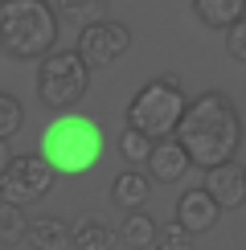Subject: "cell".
<instances>
[{
  "instance_id": "1",
  "label": "cell",
  "mask_w": 246,
  "mask_h": 250,
  "mask_svg": "<svg viewBox=\"0 0 246 250\" xmlns=\"http://www.w3.org/2000/svg\"><path fill=\"white\" fill-rule=\"evenodd\" d=\"M172 140L184 148L189 164H197V168H213L222 160H234V152L242 144L238 107L222 90H205L193 103H184L177 127H172Z\"/></svg>"
},
{
  "instance_id": "2",
  "label": "cell",
  "mask_w": 246,
  "mask_h": 250,
  "mask_svg": "<svg viewBox=\"0 0 246 250\" xmlns=\"http://www.w3.org/2000/svg\"><path fill=\"white\" fill-rule=\"evenodd\" d=\"M41 160L49 164L58 176H78L90 172L102 156V127L90 115H58L41 131Z\"/></svg>"
},
{
  "instance_id": "3",
  "label": "cell",
  "mask_w": 246,
  "mask_h": 250,
  "mask_svg": "<svg viewBox=\"0 0 246 250\" xmlns=\"http://www.w3.org/2000/svg\"><path fill=\"white\" fill-rule=\"evenodd\" d=\"M58 45V13L45 0H0V49L33 62Z\"/></svg>"
},
{
  "instance_id": "4",
  "label": "cell",
  "mask_w": 246,
  "mask_h": 250,
  "mask_svg": "<svg viewBox=\"0 0 246 250\" xmlns=\"http://www.w3.org/2000/svg\"><path fill=\"white\" fill-rule=\"evenodd\" d=\"M37 99L54 111H70L90 90V66L78 58V49H49L37 58Z\"/></svg>"
},
{
  "instance_id": "5",
  "label": "cell",
  "mask_w": 246,
  "mask_h": 250,
  "mask_svg": "<svg viewBox=\"0 0 246 250\" xmlns=\"http://www.w3.org/2000/svg\"><path fill=\"white\" fill-rule=\"evenodd\" d=\"M181 111H184L181 82H172V78L144 82V86L136 90V99L127 103V127L144 131L148 140H164V135H172Z\"/></svg>"
},
{
  "instance_id": "6",
  "label": "cell",
  "mask_w": 246,
  "mask_h": 250,
  "mask_svg": "<svg viewBox=\"0 0 246 250\" xmlns=\"http://www.w3.org/2000/svg\"><path fill=\"white\" fill-rule=\"evenodd\" d=\"M54 168L41 156H8V164L0 168V201L8 205H33L54 189Z\"/></svg>"
},
{
  "instance_id": "7",
  "label": "cell",
  "mask_w": 246,
  "mask_h": 250,
  "mask_svg": "<svg viewBox=\"0 0 246 250\" xmlns=\"http://www.w3.org/2000/svg\"><path fill=\"white\" fill-rule=\"evenodd\" d=\"M78 58L86 62L90 70H102V66H115V62L131 49V29L123 21H90V25H78Z\"/></svg>"
},
{
  "instance_id": "8",
  "label": "cell",
  "mask_w": 246,
  "mask_h": 250,
  "mask_svg": "<svg viewBox=\"0 0 246 250\" xmlns=\"http://www.w3.org/2000/svg\"><path fill=\"white\" fill-rule=\"evenodd\" d=\"M201 189L218 201V209H238V205L246 201V172H242V164L222 160V164H213V168H205Z\"/></svg>"
},
{
  "instance_id": "9",
  "label": "cell",
  "mask_w": 246,
  "mask_h": 250,
  "mask_svg": "<svg viewBox=\"0 0 246 250\" xmlns=\"http://www.w3.org/2000/svg\"><path fill=\"white\" fill-rule=\"evenodd\" d=\"M218 217H222V209H218V201H213L209 193L201 189H184L181 193V201H177V226H184L189 234H205V230H213L218 226Z\"/></svg>"
},
{
  "instance_id": "10",
  "label": "cell",
  "mask_w": 246,
  "mask_h": 250,
  "mask_svg": "<svg viewBox=\"0 0 246 250\" xmlns=\"http://www.w3.org/2000/svg\"><path fill=\"white\" fill-rule=\"evenodd\" d=\"M148 176L152 181H184V172L193 168L189 156H184V148L172 135H164V140H152V152H148Z\"/></svg>"
},
{
  "instance_id": "11",
  "label": "cell",
  "mask_w": 246,
  "mask_h": 250,
  "mask_svg": "<svg viewBox=\"0 0 246 250\" xmlns=\"http://www.w3.org/2000/svg\"><path fill=\"white\" fill-rule=\"evenodd\" d=\"M148 197H152V176L140 172L136 164H131L127 172H119L115 185H111V201H115L119 209H144Z\"/></svg>"
},
{
  "instance_id": "12",
  "label": "cell",
  "mask_w": 246,
  "mask_h": 250,
  "mask_svg": "<svg viewBox=\"0 0 246 250\" xmlns=\"http://www.w3.org/2000/svg\"><path fill=\"white\" fill-rule=\"evenodd\" d=\"M25 238L33 250H70V226L62 217H33L25 226Z\"/></svg>"
},
{
  "instance_id": "13",
  "label": "cell",
  "mask_w": 246,
  "mask_h": 250,
  "mask_svg": "<svg viewBox=\"0 0 246 250\" xmlns=\"http://www.w3.org/2000/svg\"><path fill=\"white\" fill-rule=\"evenodd\" d=\"M193 13L201 25L209 29H226L238 17H246V0H193Z\"/></svg>"
},
{
  "instance_id": "14",
  "label": "cell",
  "mask_w": 246,
  "mask_h": 250,
  "mask_svg": "<svg viewBox=\"0 0 246 250\" xmlns=\"http://www.w3.org/2000/svg\"><path fill=\"white\" fill-rule=\"evenodd\" d=\"M119 242L127 250H152L156 246V222H152L144 209H127V222L119 230Z\"/></svg>"
},
{
  "instance_id": "15",
  "label": "cell",
  "mask_w": 246,
  "mask_h": 250,
  "mask_svg": "<svg viewBox=\"0 0 246 250\" xmlns=\"http://www.w3.org/2000/svg\"><path fill=\"white\" fill-rule=\"evenodd\" d=\"M25 226H29L25 205H8V201H0V246H17L20 238H25Z\"/></svg>"
},
{
  "instance_id": "16",
  "label": "cell",
  "mask_w": 246,
  "mask_h": 250,
  "mask_svg": "<svg viewBox=\"0 0 246 250\" xmlns=\"http://www.w3.org/2000/svg\"><path fill=\"white\" fill-rule=\"evenodd\" d=\"M58 17L74 21V25H90V21L107 17V0H58Z\"/></svg>"
},
{
  "instance_id": "17",
  "label": "cell",
  "mask_w": 246,
  "mask_h": 250,
  "mask_svg": "<svg viewBox=\"0 0 246 250\" xmlns=\"http://www.w3.org/2000/svg\"><path fill=\"white\" fill-rule=\"evenodd\" d=\"M70 246L74 250H111L115 246V238H111L107 226H99V222H82L74 234H70Z\"/></svg>"
},
{
  "instance_id": "18",
  "label": "cell",
  "mask_w": 246,
  "mask_h": 250,
  "mask_svg": "<svg viewBox=\"0 0 246 250\" xmlns=\"http://www.w3.org/2000/svg\"><path fill=\"white\" fill-rule=\"evenodd\" d=\"M148 152H152V140L144 131H136V127H123V135H119V156L127 164H144L148 160Z\"/></svg>"
},
{
  "instance_id": "19",
  "label": "cell",
  "mask_w": 246,
  "mask_h": 250,
  "mask_svg": "<svg viewBox=\"0 0 246 250\" xmlns=\"http://www.w3.org/2000/svg\"><path fill=\"white\" fill-rule=\"evenodd\" d=\"M25 127V107L13 95H0V140H13Z\"/></svg>"
},
{
  "instance_id": "20",
  "label": "cell",
  "mask_w": 246,
  "mask_h": 250,
  "mask_svg": "<svg viewBox=\"0 0 246 250\" xmlns=\"http://www.w3.org/2000/svg\"><path fill=\"white\" fill-rule=\"evenodd\" d=\"M156 242H160L164 250H193V234L184 230V226L172 222L168 230H156Z\"/></svg>"
},
{
  "instance_id": "21",
  "label": "cell",
  "mask_w": 246,
  "mask_h": 250,
  "mask_svg": "<svg viewBox=\"0 0 246 250\" xmlns=\"http://www.w3.org/2000/svg\"><path fill=\"white\" fill-rule=\"evenodd\" d=\"M226 49L234 62H246V21L238 17L234 25H226Z\"/></svg>"
},
{
  "instance_id": "22",
  "label": "cell",
  "mask_w": 246,
  "mask_h": 250,
  "mask_svg": "<svg viewBox=\"0 0 246 250\" xmlns=\"http://www.w3.org/2000/svg\"><path fill=\"white\" fill-rule=\"evenodd\" d=\"M8 164V140H0V168Z\"/></svg>"
}]
</instances>
